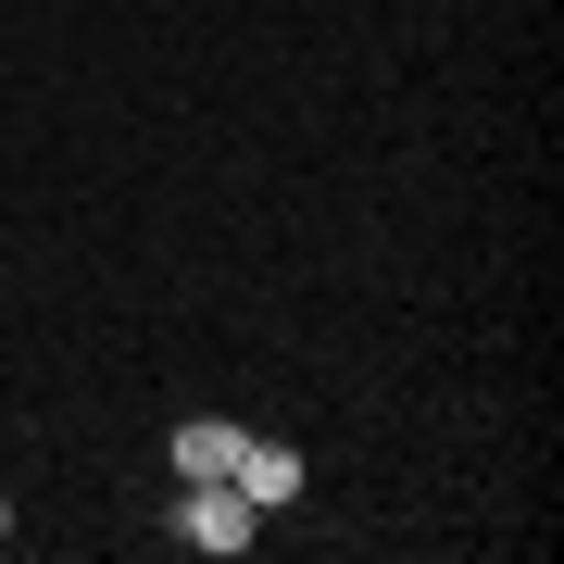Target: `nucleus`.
<instances>
[{"instance_id": "obj_1", "label": "nucleus", "mask_w": 564, "mask_h": 564, "mask_svg": "<svg viewBox=\"0 0 564 564\" xmlns=\"http://www.w3.org/2000/svg\"><path fill=\"white\" fill-rule=\"evenodd\" d=\"M163 527H176L188 552H251L263 540V514H251L239 477H176V514H163Z\"/></svg>"}, {"instance_id": "obj_2", "label": "nucleus", "mask_w": 564, "mask_h": 564, "mask_svg": "<svg viewBox=\"0 0 564 564\" xmlns=\"http://www.w3.org/2000/svg\"><path fill=\"white\" fill-rule=\"evenodd\" d=\"M239 489H251V514L302 502V452H289V440H239Z\"/></svg>"}, {"instance_id": "obj_3", "label": "nucleus", "mask_w": 564, "mask_h": 564, "mask_svg": "<svg viewBox=\"0 0 564 564\" xmlns=\"http://www.w3.org/2000/svg\"><path fill=\"white\" fill-rule=\"evenodd\" d=\"M239 440H251V426H226V414H188V426H176V477H239Z\"/></svg>"}, {"instance_id": "obj_4", "label": "nucleus", "mask_w": 564, "mask_h": 564, "mask_svg": "<svg viewBox=\"0 0 564 564\" xmlns=\"http://www.w3.org/2000/svg\"><path fill=\"white\" fill-rule=\"evenodd\" d=\"M0 540H13V502H0Z\"/></svg>"}]
</instances>
